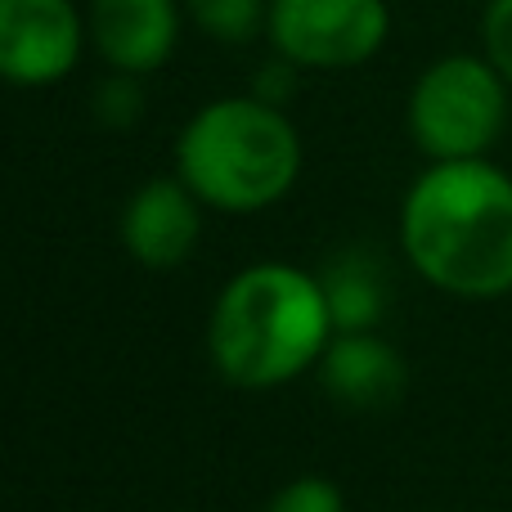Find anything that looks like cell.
Listing matches in <instances>:
<instances>
[{
    "label": "cell",
    "mask_w": 512,
    "mask_h": 512,
    "mask_svg": "<svg viewBox=\"0 0 512 512\" xmlns=\"http://www.w3.org/2000/svg\"><path fill=\"white\" fill-rule=\"evenodd\" d=\"M400 252L459 301L512 292V176L490 158L432 162L400 203Z\"/></svg>",
    "instance_id": "cell-1"
},
{
    "label": "cell",
    "mask_w": 512,
    "mask_h": 512,
    "mask_svg": "<svg viewBox=\"0 0 512 512\" xmlns=\"http://www.w3.org/2000/svg\"><path fill=\"white\" fill-rule=\"evenodd\" d=\"M319 274L292 261H256L225 279L207 315V355L239 391H274L319 369L333 342Z\"/></svg>",
    "instance_id": "cell-2"
},
{
    "label": "cell",
    "mask_w": 512,
    "mask_h": 512,
    "mask_svg": "<svg viewBox=\"0 0 512 512\" xmlns=\"http://www.w3.org/2000/svg\"><path fill=\"white\" fill-rule=\"evenodd\" d=\"M176 176L212 212H265L297 185L301 135L283 108L261 104L256 95L212 99L180 131Z\"/></svg>",
    "instance_id": "cell-3"
},
{
    "label": "cell",
    "mask_w": 512,
    "mask_h": 512,
    "mask_svg": "<svg viewBox=\"0 0 512 512\" xmlns=\"http://www.w3.org/2000/svg\"><path fill=\"white\" fill-rule=\"evenodd\" d=\"M508 81L486 54H445L409 90V140L432 162L490 158L508 126Z\"/></svg>",
    "instance_id": "cell-4"
},
{
    "label": "cell",
    "mask_w": 512,
    "mask_h": 512,
    "mask_svg": "<svg viewBox=\"0 0 512 512\" xmlns=\"http://www.w3.org/2000/svg\"><path fill=\"white\" fill-rule=\"evenodd\" d=\"M391 32L387 0H270L265 36L297 68H360Z\"/></svg>",
    "instance_id": "cell-5"
},
{
    "label": "cell",
    "mask_w": 512,
    "mask_h": 512,
    "mask_svg": "<svg viewBox=\"0 0 512 512\" xmlns=\"http://www.w3.org/2000/svg\"><path fill=\"white\" fill-rule=\"evenodd\" d=\"M86 18L72 0H0V81L54 86L81 59Z\"/></svg>",
    "instance_id": "cell-6"
},
{
    "label": "cell",
    "mask_w": 512,
    "mask_h": 512,
    "mask_svg": "<svg viewBox=\"0 0 512 512\" xmlns=\"http://www.w3.org/2000/svg\"><path fill=\"white\" fill-rule=\"evenodd\" d=\"M117 234L135 265L176 270L194 256L198 239H203V198L180 176H153L126 198Z\"/></svg>",
    "instance_id": "cell-7"
},
{
    "label": "cell",
    "mask_w": 512,
    "mask_h": 512,
    "mask_svg": "<svg viewBox=\"0 0 512 512\" xmlns=\"http://www.w3.org/2000/svg\"><path fill=\"white\" fill-rule=\"evenodd\" d=\"M86 36L113 72L149 77L180 41L176 0H90Z\"/></svg>",
    "instance_id": "cell-8"
},
{
    "label": "cell",
    "mask_w": 512,
    "mask_h": 512,
    "mask_svg": "<svg viewBox=\"0 0 512 512\" xmlns=\"http://www.w3.org/2000/svg\"><path fill=\"white\" fill-rule=\"evenodd\" d=\"M319 382L342 409L355 414H382L405 396L409 369L400 360V351L378 337V328L369 333H333L324 360H319Z\"/></svg>",
    "instance_id": "cell-9"
},
{
    "label": "cell",
    "mask_w": 512,
    "mask_h": 512,
    "mask_svg": "<svg viewBox=\"0 0 512 512\" xmlns=\"http://www.w3.org/2000/svg\"><path fill=\"white\" fill-rule=\"evenodd\" d=\"M328 297V315H333L337 333H369L387 315V279H382L378 256L351 248L328 261V270H319Z\"/></svg>",
    "instance_id": "cell-10"
},
{
    "label": "cell",
    "mask_w": 512,
    "mask_h": 512,
    "mask_svg": "<svg viewBox=\"0 0 512 512\" xmlns=\"http://www.w3.org/2000/svg\"><path fill=\"white\" fill-rule=\"evenodd\" d=\"M185 9L198 32L221 45H248L270 18V0H185Z\"/></svg>",
    "instance_id": "cell-11"
},
{
    "label": "cell",
    "mask_w": 512,
    "mask_h": 512,
    "mask_svg": "<svg viewBox=\"0 0 512 512\" xmlns=\"http://www.w3.org/2000/svg\"><path fill=\"white\" fill-rule=\"evenodd\" d=\"M265 512H346V495L324 472H301L270 495Z\"/></svg>",
    "instance_id": "cell-12"
},
{
    "label": "cell",
    "mask_w": 512,
    "mask_h": 512,
    "mask_svg": "<svg viewBox=\"0 0 512 512\" xmlns=\"http://www.w3.org/2000/svg\"><path fill=\"white\" fill-rule=\"evenodd\" d=\"M144 117V90L140 77L131 72H113L95 86V122L108 126V131H126Z\"/></svg>",
    "instance_id": "cell-13"
},
{
    "label": "cell",
    "mask_w": 512,
    "mask_h": 512,
    "mask_svg": "<svg viewBox=\"0 0 512 512\" xmlns=\"http://www.w3.org/2000/svg\"><path fill=\"white\" fill-rule=\"evenodd\" d=\"M481 54L499 68V77L512 86V0H486L481 14Z\"/></svg>",
    "instance_id": "cell-14"
},
{
    "label": "cell",
    "mask_w": 512,
    "mask_h": 512,
    "mask_svg": "<svg viewBox=\"0 0 512 512\" xmlns=\"http://www.w3.org/2000/svg\"><path fill=\"white\" fill-rule=\"evenodd\" d=\"M297 63H288V59H274V63H265L261 72H256V86H252V95L261 99V104H274V108H283L292 99V90H297Z\"/></svg>",
    "instance_id": "cell-15"
}]
</instances>
